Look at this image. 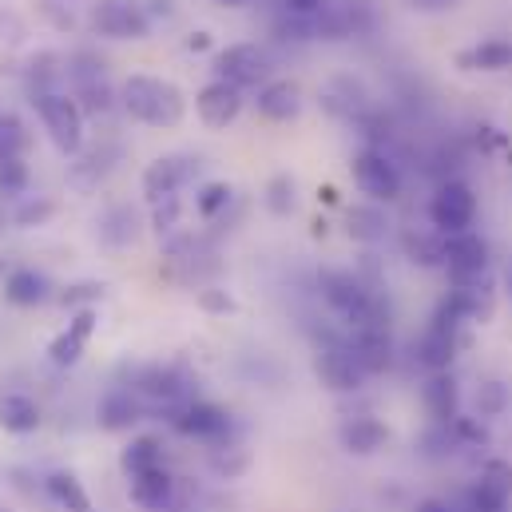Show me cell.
I'll use <instances>...</instances> for the list:
<instances>
[{"label": "cell", "mask_w": 512, "mask_h": 512, "mask_svg": "<svg viewBox=\"0 0 512 512\" xmlns=\"http://www.w3.org/2000/svg\"><path fill=\"white\" fill-rule=\"evenodd\" d=\"M104 298V286L100 282H80V286H72V290H64L60 294V302L72 310V306H80V310H92V302H100Z\"/></svg>", "instance_id": "74e56055"}, {"label": "cell", "mask_w": 512, "mask_h": 512, "mask_svg": "<svg viewBox=\"0 0 512 512\" xmlns=\"http://www.w3.org/2000/svg\"><path fill=\"white\" fill-rule=\"evenodd\" d=\"M326 8V0H286V12L294 16H318Z\"/></svg>", "instance_id": "f35d334b"}, {"label": "cell", "mask_w": 512, "mask_h": 512, "mask_svg": "<svg viewBox=\"0 0 512 512\" xmlns=\"http://www.w3.org/2000/svg\"><path fill=\"white\" fill-rule=\"evenodd\" d=\"M322 298L350 322V326H385V306L382 298L350 270H326L318 278Z\"/></svg>", "instance_id": "7a4b0ae2"}, {"label": "cell", "mask_w": 512, "mask_h": 512, "mask_svg": "<svg viewBox=\"0 0 512 512\" xmlns=\"http://www.w3.org/2000/svg\"><path fill=\"white\" fill-rule=\"evenodd\" d=\"M405 255L421 266H445V239H429V235H405Z\"/></svg>", "instance_id": "f1b7e54d"}, {"label": "cell", "mask_w": 512, "mask_h": 512, "mask_svg": "<svg viewBox=\"0 0 512 512\" xmlns=\"http://www.w3.org/2000/svg\"><path fill=\"white\" fill-rule=\"evenodd\" d=\"M219 4H239V0H219Z\"/></svg>", "instance_id": "ee69618b"}, {"label": "cell", "mask_w": 512, "mask_h": 512, "mask_svg": "<svg viewBox=\"0 0 512 512\" xmlns=\"http://www.w3.org/2000/svg\"><path fill=\"white\" fill-rule=\"evenodd\" d=\"M0 274H4V262H0Z\"/></svg>", "instance_id": "bcb514c9"}, {"label": "cell", "mask_w": 512, "mask_h": 512, "mask_svg": "<svg viewBox=\"0 0 512 512\" xmlns=\"http://www.w3.org/2000/svg\"><path fill=\"white\" fill-rule=\"evenodd\" d=\"M171 421H175V429H179V433L199 437V441H219V437H227V429H231L227 409L207 405V401H187Z\"/></svg>", "instance_id": "7c38bea8"}, {"label": "cell", "mask_w": 512, "mask_h": 512, "mask_svg": "<svg viewBox=\"0 0 512 512\" xmlns=\"http://www.w3.org/2000/svg\"><path fill=\"white\" fill-rule=\"evenodd\" d=\"M350 235L362 239V243H374L385 235V219L378 207H354L350 211Z\"/></svg>", "instance_id": "f546056e"}, {"label": "cell", "mask_w": 512, "mask_h": 512, "mask_svg": "<svg viewBox=\"0 0 512 512\" xmlns=\"http://www.w3.org/2000/svg\"><path fill=\"white\" fill-rule=\"evenodd\" d=\"M187 48L191 52H203V48H211V36L207 32H195V36H187Z\"/></svg>", "instance_id": "b9f144b4"}, {"label": "cell", "mask_w": 512, "mask_h": 512, "mask_svg": "<svg viewBox=\"0 0 512 512\" xmlns=\"http://www.w3.org/2000/svg\"><path fill=\"white\" fill-rule=\"evenodd\" d=\"M417 12H445V8H457L461 0H409Z\"/></svg>", "instance_id": "60d3db41"}, {"label": "cell", "mask_w": 512, "mask_h": 512, "mask_svg": "<svg viewBox=\"0 0 512 512\" xmlns=\"http://www.w3.org/2000/svg\"><path fill=\"white\" fill-rule=\"evenodd\" d=\"M429 219H433V227L449 239V235H465L469 227H473V219H477V195L465 187V183H441L437 187V195H433V203H429Z\"/></svg>", "instance_id": "8992f818"}, {"label": "cell", "mask_w": 512, "mask_h": 512, "mask_svg": "<svg viewBox=\"0 0 512 512\" xmlns=\"http://www.w3.org/2000/svg\"><path fill=\"white\" fill-rule=\"evenodd\" d=\"M32 104H36V112L44 120L48 139L64 155H76L84 147V112H80V104L72 96H64V92H40V96H32Z\"/></svg>", "instance_id": "3957f363"}, {"label": "cell", "mask_w": 512, "mask_h": 512, "mask_svg": "<svg viewBox=\"0 0 512 512\" xmlns=\"http://www.w3.org/2000/svg\"><path fill=\"white\" fill-rule=\"evenodd\" d=\"M56 215V203L52 199H24L16 211H12V223L16 227H40V223H48Z\"/></svg>", "instance_id": "1f68e13d"}, {"label": "cell", "mask_w": 512, "mask_h": 512, "mask_svg": "<svg viewBox=\"0 0 512 512\" xmlns=\"http://www.w3.org/2000/svg\"><path fill=\"white\" fill-rule=\"evenodd\" d=\"M477 512H489V509H477Z\"/></svg>", "instance_id": "7dc6e473"}, {"label": "cell", "mask_w": 512, "mask_h": 512, "mask_svg": "<svg viewBox=\"0 0 512 512\" xmlns=\"http://www.w3.org/2000/svg\"><path fill=\"white\" fill-rule=\"evenodd\" d=\"M350 330H354V338L346 346L354 350L358 366L366 374H382L389 366V334H385V326H350Z\"/></svg>", "instance_id": "e0dca14e"}, {"label": "cell", "mask_w": 512, "mask_h": 512, "mask_svg": "<svg viewBox=\"0 0 512 512\" xmlns=\"http://www.w3.org/2000/svg\"><path fill=\"white\" fill-rule=\"evenodd\" d=\"M0 429L36 433L40 429V405L28 393H0Z\"/></svg>", "instance_id": "ffe728a7"}, {"label": "cell", "mask_w": 512, "mask_h": 512, "mask_svg": "<svg viewBox=\"0 0 512 512\" xmlns=\"http://www.w3.org/2000/svg\"><path fill=\"white\" fill-rule=\"evenodd\" d=\"M163 465V445L155 441V437H135L128 449H124V457H120V469L131 477H139V473H151V469H159Z\"/></svg>", "instance_id": "484cf974"}, {"label": "cell", "mask_w": 512, "mask_h": 512, "mask_svg": "<svg viewBox=\"0 0 512 512\" xmlns=\"http://www.w3.org/2000/svg\"><path fill=\"white\" fill-rule=\"evenodd\" d=\"M445 266H449L453 286H465V290L489 286V247L473 231L445 239Z\"/></svg>", "instance_id": "277c9868"}, {"label": "cell", "mask_w": 512, "mask_h": 512, "mask_svg": "<svg viewBox=\"0 0 512 512\" xmlns=\"http://www.w3.org/2000/svg\"><path fill=\"white\" fill-rule=\"evenodd\" d=\"M44 489H48V497L60 505V509L68 512H92V501H88V493H84V485L72 477V473H48V481H44Z\"/></svg>", "instance_id": "4316f807"}, {"label": "cell", "mask_w": 512, "mask_h": 512, "mask_svg": "<svg viewBox=\"0 0 512 512\" xmlns=\"http://www.w3.org/2000/svg\"><path fill=\"white\" fill-rule=\"evenodd\" d=\"M92 330H96V310H76V318L68 322V330L60 338H52V346H48L52 366H76L84 358V346H88Z\"/></svg>", "instance_id": "5bb4252c"}, {"label": "cell", "mask_w": 512, "mask_h": 512, "mask_svg": "<svg viewBox=\"0 0 512 512\" xmlns=\"http://www.w3.org/2000/svg\"><path fill=\"white\" fill-rule=\"evenodd\" d=\"M124 108L147 128H175L183 120V92L159 76H131L124 84Z\"/></svg>", "instance_id": "6da1fadb"}, {"label": "cell", "mask_w": 512, "mask_h": 512, "mask_svg": "<svg viewBox=\"0 0 512 512\" xmlns=\"http://www.w3.org/2000/svg\"><path fill=\"white\" fill-rule=\"evenodd\" d=\"M385 441H389V429H385L378 417H354V421L342 425V445L350 453H358V457L378 453Z\"/></svg>", "instance_id": "44dd1931"}, {"label": "cell", "mask_w": 512, "mask_h": 512, "mask_svg": "<svg viewBox=\"0 0 512 512\" xmlns=\"http://www.w3.org/2000/svg\"><path fill=\"white\" fill-rule=\"evenodd\" d=\"M227 203H231V187H227V183H207V187L199 191V199H195V211H199L203 219H215L219 211H227Z\"/></svg>", "instance_id": "836d02e7"}, {"label": "cell", "mask_w": 512, "mask_h": 512, "mask_svg": "<svg viewBox=\"0 0 512 512\" xmlns=\"http://www.w3.org/2000/svg\"><path fill=\"white\" fill-rule=\"evenodd\" d=\"M199 302H203L207 310H231V306H235L227 294H215V290H203V294H199Z\"/></svg>", "instance_id": "ab89813d"}, {"label": "cell", "mask_w": 512, "mask_h": 512, "mask_svg": "<svg viewBox=\"0 0 512 512\" xmlns=\"http://www.w3.org/2000/svg\"><path fill=\"white\" fill-rule=\"evenodd\" d=\"M354 183L362 195H370L374 203H389L401 195V175L397 167L385 159V151H374V147H362L354 155Z\"/></svg>", "instance_id": "ba28073f"}, {"label": "cell", "mask_w": 512, "mask_h": 512, "mask_svg": "<svg viewBox=\"0 0 512 512\" xmlns=\"http://www.w3.org/2000/svg\"><path fill=\"white\" fill-rule=\"evenodd\" d=\"M195 171H199V159H191V155H163V159L147 163V171H143V195L151 203L163 199V195H175L187 179H195Z\"/></svg>", "instance_id": "8fae6325"}, {"label": "cell", "mask_w": 512, "mask_h": 512, "mask_svg": "<svg viewBox=\"0 0 512 512\" xmlns=\"http://www.w3.org/2000/svg\"><path fill=\"white\" fill-rule=\"evenodd\" d=\"M421 397H425V409H429V417H437V421H457V382L449 378V370L445 374H429V382L421 385Z\"/></svg>", "instance_id": "7402d4cb"}, {"label": "cell", "mask_w": 512, "mask_h": 512, "mask_svg": "<svg viewBox=\"0 0 512 512\" xmlns=\"http://www.w3.org/2000/svg\"><path fill=\"white\" fill-rule=\"evenodd\" d=\"M139 417H143V405H139V393H131V389H112L100 401V425L104 429H128Z\"/></svg>", "instance_id": "603a6c76"}, {"label": "cell", "mask_w": 512, "mask_h": 512, "mask_svg": "<svg viewBox=\"0 0 512 512\" xmlns=\"http://www.w3.org/2000/svg\"><path fill=\"white\" fill-rule=\"evenodd\" d=\"M465 68H481V72H505L512 68V44L509 40H481L473 52H461Z\"/></svg>", "instance_id": "83f0119b"}, {"label": "cell", "mask_w": 512, "mask_h": 512, "mask_svg": "<svg viewBox=\"0 0 512 512\" xmlns=\"http://www.w3.org/2000/svg\"><path fill=\"white\" fill-rule=\"evenodd\" d=\"M0 191L4 195H24L28 191V167H24L20 155L0 159Z\"/></svg>", "instance_id": "d6a6232c"}, {"label": "cell", "mask_w": 512, "mask_h": 512, "mask_svg": "<svg viewBox=\"0 0 512 512\" xmlns=\"http://www.w3.org/2000/svg\"><path fill=\"white\" fill-rule=\"evenodd\" d=\"M314 374L322 378V385H330L334 393H354V389H362V382L370 378L358 366V358H354V350L346 342H326L318 350V358H314Z\"/></svg>", "instance_id": "30bf717a"}, {"label": "cell", "mask_w": 512, "mask_h": 512, "mask_svg": "<svg viewBox=\"0 0 512 512\" xmlns=\"http://www.w3.org/2000/svg\"><path fill=\"white\" fill-rule=\"evenodd\" d=\"M505 405H509V393H505L501 382H485L477 389V409H481V417H501Z\"/></svg>", "instance_id": "d590c367"}, {"label": "cell", "mask_w": 512, "mask_h": 512, "mask_svg": "<svg viewBox=\"0 0 512 512\" xmlns=\"http://www.w3.org/2000/svg\"><path fill=\"white\" fill-rule=\"evenodd\" d=\"M24 147H28L24 124H20L16 116H4V120H0V159H8V155H20Z\"/></svg>", "instance_id": "e575fe53"}, {"label": "cell", "mask_w": 512, "mask_h": 512, "mask_svg": "<svg viewBox=\"0 0 512 512\" xmlns=\"http://www.w3.org/2000/svg\"><path fill=\"white\" fill-rule=\"evenodd\" d=\"M92 28L108 40H143L151 32V16L139 0H96Z\"/></svg>", "instance_id": "5b68a950"}, {"label": "cell", "mask_w": 512, "mask_h": 512, "mask_svg": "<svg viewBox=\"0 0 512 512\" xmlns=\"http://www.w3.org/2000/svg\"><path fill=\"white\" fill-rule=\"evenodd\" d=\"M298 112H302V92H298V84H290V80H270V84H262V92H258V116H262V120L286 124V120H294Z\"/></svg>", "instance_id": "2e32d148"}, {"label": "cell", "mask_w": 512, "mask_h": 512, "mask_svg": "<svg viewBox=\"0 0 512 512\" xmlns=\"http://www.w3.org/2000/svg\"><path fill=\"white\" fill-rule=\"evenodd\" d=\"M509 294H512V270H509Z\"/></svg>", "instance_id": "f6af8a7d"}, {"label": "cell", "mask_w": 512, "mask_h": 512, "mask_svg": "<svg viewBox=\"0 0 512 512\" xmlns=\"http://www.w3.org/2000/svg\"><path fill=\"white\" fill-rule=\"evenodd\" d=\"M4 298L16 306H40L48 302V278L36 270H12L4 278Z\"/></svg>", "instance_id": "cb8c5ba5"}, {"label": "cell", "mask_w": 512, "mask_h": 512, "mask_svg": "<svg viewBox=\"0 0 512 512\" xmlns=\"http://www.w3.org/2000/svg\"><path fill=\"white\" fill-rule=\"evenodd\" d=\"M417 512H449V505H441V501H421Z\"/></svg>", "instance_id": "7bdbcfd3"}, {"label": "cell", "mask_w": 512, "mask_h": 512, "mask_svg": "<svg viewBox=\"0 0 512 512\" xmlns=\"http://www.w3.org/2000/svg\"><path fill=\"white\" fill-rule=\"evenodd\" d=\"M131 489V501L139 505V509H167L171 505V493H175V481H171V473L159 465V469H151V473H139V477H131L128 481Z\"/></svg>", "instance_id": "d6986e66"}, {"label": "cell", "mask_w": 512, "mask_h": 512, "mask_svg": "<svg viewBox=\"0 0 512 512\" xmlns=\"http://www.w3.org/2000/svg\"><path fill=\"white\" fill-rule=\"evenodd\" d=\"M219 68V80L231 84V88H255L270 76V56L258 48V44H231L219 52L215 60Z\"/></svg>", "instance_id": "9c48e42d"}, {"label": "cell", "mask_w": 512, "mask_h": 512, "mask_svg": "<svg viewBox=\"0 0 512 512\" xmlns=\"http://www.w3.org/2000/svg\"><path fill=\"white\" fill-rule=\"evenodd\" d=\"M68 76H72V84H76V100H84V104H80V112L100 116V112H108V108H112L108 72H104V64H100L92 52H76V56L68 60Z\"/></svg>", "instance_id": "52a82bcc"}, {"label": "cell", "mask_w": 512, "mask_h": 512, "mask_svg": "<svg viewBox=\"0 0 512 512\" xmlns=\"http://www.w3.org/2000/svg\"><path fill=\"white\" fill-rule=\"evenodd\" d=\"M453 354H457V338H453V326H445V322H433V326L425 330L421 346H417V358H421V366H425L429 374H445V370H449V362H453Z\"/></svg>", "instance_id": "ac0fdd59"}, {"label": "cell", "mask_w": 512, "mask_h": 512, "mask_svg": "<svg viewBox=\"0 0 512 512\" xmlns=\"http://www.w3.org/2000/svg\"><path fill=\"white\" fill-rule=\"evenodd\" d=\"M294 179L290 175H274L270 183H266V207L274 211V215H290L294 211Z\"/></svg>", "instance_id": "4dcf8cb0"}, {"label": "cell", "mask_w": 512, "mask_h": 512, "mask_svg": "<svg viewBox=\"0 0 512 512\" xmlns=\"http://www.w3.org/2000/svg\"><path fill=\"white\" fill-rule=\"evenodd\" d=\"M195 108H199V120H203L207 128L223 131L227 124L239 120V112H243V96H239V88L215 80V84H207V88L195 96Z\"/></svg>", "instance_id": "4fadbf2b"}, {"label": "cell", "mask_w": 512, "mask_h": 512, "mask_svg": "<svg viewBox=\"0 0 512 512\" xmlns=\"http://www.w3.org/2000/svg\"><path fill=\"white\" fill-rule=\"evenodd\" d=\"M100 239L108 247H128L139 239V215L131 207H112L104 219H100Z\"/></svg>", "instance_id": "d4e9b609"}, {"label": "cell", "mask_w": 512, "mask_h": 512, "mask_svg": "<svg viewBox=\"0 0 512 512\" xmlns=\"http://www.w3.org/2000/svg\"><path fill=\"white\" fill-rule=\"evenodd\" d=\"M151 223H155L159 235H163V231H175V223H179V195L155 199V203H151Z\"/></svg>", "instance_id": "8d00e7d4"}, {"label": "cell", "mask_w": 512, "mask_h": 512, "mask_svg": "<svg viewBox=\"0 0 512 512\" xmlns=\"http://www.w3.org/2000/svg\"><path fill=\"white\" fill-rule=\"evenodd\" d=\"M512 501V465L509 461H489L481 469V481L473 489V505L489 512H505Z\"/></svg>", "instance_id": "9a60e30c"}]
</instances>
